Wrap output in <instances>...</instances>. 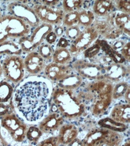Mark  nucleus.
Masks as SVG:
<instances>
[{
    "instance_id": "nucleus-13",
    "label": "nucleus",
    "mask_w": 130,
    "mask_h": 146,
    "mask_svg": "<svg viewBox=\"0 0 130 146\" xmlns=\"http://www.w3.org/2000/svg\"><path fill=\"white\" fill-rule=\"evenodd\" d=\"M96 30L91 27L82 29L78 37L70 44L69 49L73 56H77L87 49L98 38Z\"/></svg>"
},
{
    "instance_id": "nucleus-22",
    "label": "nucleus",
    "mask_w": 130,
    "mask_h": 146,
    "mask_svg": "<svg viewBox=\"0 0 130 146\" xmlns=\"http://www.w3.org/2000/svg\"><path fill=\"white\" fill-rule=\"evenodd\" d=\"M83 82V79L76 73L73 72L71 74L57 83V86L62 89L76 90L82 86Z\"/></svg>"
},
{
    "instance_id": "nucleus-12",
    "label": "nucleus",
    "mask_w": 130,
    "mask_h": 146,
    "mask_svg": "<svg viewBox=\"0 0 130 146\" xmlns=\"http://www.w3.org/2000/svg\"><path fill=\"white\" fill-rule=\"evenodd\" d=\"M113 13L106 17H96L92 26L96 30L98 35L101 36L104 40L110 41L122 36V33L114 24Z\"/></svg>"
},
{
    "instance_id": "nucleus-51",
    "label": "nucleus",
    "mask_w": 130,
    "mask_h": 146,
    "mask_svg": "<svg viewBox=\"0 0 130 146\" xmlns=\"http://www.w3.org/2000/svg\"><path fill=\"white\" fill-rule=\"evenodd\" d=\"M3 13H2V11H1V9H0V20H1V19L3 17Z\"/></svg>"
},
{
    "instance_id": "nucleus-17",
    "label": "nucleus",
    "mask_w": 130,
    "mask_h": 146,
    "mask_svg": "<svg viewBox=\"0 0 130 146\" xmlns=\"http://www.w3.org/2000/svg\"><path fill=\"white\" fill-rule=\"evenodd\" d=\"M25 71L31 76H38L44 70L46 63L37 51L27 53L23 59Z\"/></svg>"
},
{
    "instance_id": "nucleus-46",
    "label": "nucleus",
    "mask_w": 130,
    "mask_h": 146,
    "mask_svg": "<svg viewBox=\"0 0 130 146\" xmlns=\"http://www.w3.org/2000/svg\"><path fill=\"white\" fill-rule=\"evenodd\" d=\"M0 146H9L8 142L3 135L1 126H0Z\"/></svg>"
},
{
    "instance_id": "nucleus-32",
    "label": "nucleus",
    "mask_w": 130,
    "mask_h": 146,
    "mask_svg": "<svg viewBox=\"0 0 130 146\" xmlns=\"http://www.w3.org/2000/svg\"><path fill=\"white\" fill-rule=\"evenodd\" d=\"M130 88L128 82L121 81L113 85L112 90V100H118L123 98L127 89Z\"/></svg>"
},
{
    "instance_id": "nucleus-8",
    "label": "nucleus",
    "mask_w": 130,
    "mask_h": 146,
    "mask_svg": "<svg viewBox=\"0 0 130 146\" xmlns=\"http://www.w3.org/2000/svg\"><path fill=\"white\" fill-rule=\"evenodd\" d=\"M1 127L7 131L16 143H21L26 139L28 126L15 112L1 118Z\"/></svg>"
},
{
    "instance_id": "nucleus-20",
    "label": "nucleus",
    "mask_w": 130,
    "mask_h": 146,
    "mask_svg": "<svg viewBox=\"0 0 130 146\" xmlns=\"http://www.w3.org/2000/svg\"><path fill=\"white\" fill-rule=\"evenodd\" d=\"M96 17H106L116 11L114 2L110 0H96L92 5V10Z\"/></svg>"
},
{
    "instance_id": "nucleus-41",
    "label": "nucleus",
    "mask_w": 130,
    "mask_h": 146,
    "mask_svg": "<svg viewBox=\"0 0 130 146\" xmlns=\"http://www.w3.org/2000/svg\"><path fill=\"white\" fill-rule=\"evenodd\" d=\"M71 44V42L68 40L65 36H63L59 38L58 40L57 41V46L56 47H59V48H69Z\"/></svg>"
},
{
    "instance_id": "nucleus-29",
    "label": "nucleus",
    "mask_w": 130,
    "mask_h": 146,
    "mask_svg": "<svg viewBox=\"0 0 130 146\" xmlns=\"http://www.w3.org/2000/svg\"><path fill=\"white\" fill-rule=\"evenodd\" d=\"M62 2V9L65 14L73 11H79L84 8L85 3V1L83 0H64Z\"/></svg>"
},
{
    "instance_id": "nucleus-50",
    "label": "nucleus",
    "mask_w": 130,
    "mask_h": 146,
    "mask_svg": "<svg viewBox=\"0 0 130 146\" xmlns=\"http://www.w3.org/2000/svg\"><path fill=\"white\" fill-rule=\"evenodd\" d=\"M3 74V71H2V65H1V61L0 59V78H1V76Z\"/></svg>"
},
{
    "instance_id": "nucleus-40",
    "label": "nucleus",
    "mask_w": 130,
    "mask_h": 146,
    "mask_svg": "<svg viewBox=\"0 0 130 146\" xmlns=\"http://www.w3.org/2000/svg\"><path fill=\"white\" fill-rule=\"evenodd\" d=\"M122 56L125 59L126 62L128 64L130 62V41L129 40L127 42L125 45L119 52Z\"/></svg>"
},
{
    "instance_id": "nucleus-43",
    "label": "nucleus",
    "mask_w": 130,
    "mask_h": 146,
    "mask_svg": "<svg viewBox=\"0 0 130 146\" xmlns=\"http://www.w3.org/2000/svg\"><path fill=\"white\" fill-rule=\"evenodd\" d=\"M53 31H54L55 34L57 35L58 38L64 35L65 29H64V27H63L62 25L55 27V28H53Z\"/></svg>"
},
{
    "instance_id": "nucleus-21",
    "label": "nucleus",
    "mask_w": 130,
    "mask_h": 146,
    "mask_svg": "<svg viewBox=\"0 0 130 146\" xmlns=\"http://www.w3.org/2000/svg\"><path fill=\"white\" fill-rule=\"evenodd\" d=\"M115 25L123 34L129 37L130 35V15L119 11H115L113 15Z\"/></svg>"
},
{
    "instance_id": "nucleus-19",
    "label": "nucleus",
    "mask_w": 130,
    "mask_h": 146,
    "mask_svg": "<svg viewBox=\"0 0 130 146\" xmlns=\"http://www.w3.org/2000/svg\"><path fill=\"white\" fill-rule=\"evenodd\" d=\"M110 118L121 123L129 125L130 122V104L119 103L111 108Z\"/></svg>"
},
{
    "instance_id": "nucleus-33",
    "label": "nucleus",
    "mask_w": 130,
    "mask_h": 146,
    "mask_svg": "<svg viewBox=\"0 0 130 146\" xmlns=\"http://www.w3.org/2000/svg\"><path fill=\"white\" fill-rule=\"evenodd\" d=\"M79 23V11H73L65 14L62 26L65 28L77 25Z\"/></svg>"
},
{
    "instance_id": "nucleus-4",
    "label": "nucleus",
    "mask_w": 130,
    "mask_h": 146,
    "mask_svg": "<svg viewBox=\"0 0 130 146\" xmlns=\"http://www.w3.org/2000/svg\"><path fill=\"white\" fill-rule=\"evenodd\" d=\"M121 133L97 127L90 130L83 138V146H122Z\"/></svg>"
},
{
    "instance_id": "nucleus-42",
    "label": "nucleus",
    "mask_w": 130,
    "mask_h": 146,
    "mask_svg": "<svg viewBox=\"0 0 130 146\" xmlns=\"http://www.w3.org/2000/svg\"><path fill=\"white\" fill-rule=\"evenodd\" d=\"M58 38V36L55 34L54 31H52L51 32H50L47 34V35L46 36L45 41L47 42V44L52 46L57 42Z\"/></svg>"
},
{
    "instance_id": "nucleus-25",
    "label": "nucleus",
    "mask_w": 130,
    "mask_h": 146,
    "mask_svg": "<svg viewBox=\"0 0 130 146\" xmlns=\"http://www.w3.org/2000/svg\"><path fill=\"white\" fill-rule=\"evenodd\" d=\"M22 51L18 42L5 40L0 44V56L21 55Z\"/></svg>"
},
{
    "instance_id": "nucleus-14",
    "label": "nucleus",
    "mask_w": 130,
    "mask_h": 146,
    "mask_svg": "<svg viewBox=\"0 0 130 146\" xmlns=\"http://www.w3.org/2000/svg\"><path fill=\"white\" fill-rule=\"evenodd\" d=\"M73 72L70 65H63L51 62L46 64L43 70L45 78L51 82L58 83Z\"/></svg>"
},
{
    "instance_id": "nucleus-11",
    "label": "nucleus",
    "mask_w": 130,
    "mask_h": 146,
    "mask_svg": "<svg viewBox=\"0 0 130 146\" xmlns=\"http://www.w3.org/2000/svg\"><path fill=\"white\" fill-rule=\"evenodd\" d=\"M7 9L9 15L26 22L32 29L35 28L41 23L33 8L26 4L16 1L12 2L8 4Z\"/></svg>"
},
{
    "instance_id": "nucleus-9",
    "label": "nucleus",
    "mask_w": 130,
    "mask_h": 146,
    "mask_svg": "<svg viewBox=\"0 0 130 146\" xmlns=\"http://www.w3.org/2000/svg\"><path fill=\"white\" fill-rule=\"evenodd\" d=\"M71 68L75 73L89 81L104 78V72L101 66L91 60L80 59L71 64Z\"/></svg>"
},
{
    "instance_id": "nucleus-2",
    "label": "nucleus",
    "mask_w": 130,
    "mask_h": 146,
    "mask_svg": "<svg viewBox=\"0 0 130 146\" xmlns=\"http://www.w3.org/2000/svg\"><path fill=\"white\" fill-rule=\"evenodd\" d=\"M113 83L104 78L89 82L78 92L85 103L88 102L89 104L92 116L100 117L107 111L113 101Z\"/></svg>"
},
{
    "instance_id": "nucleus-30",
    "label": "nucleus",
    "mask_w": 130,
    "mask_h": 146,
    "mask_svg": "<svg viewBox=\"0 0 130 146\" xmlns=\"http://www.w3.org/2000/svg\"><path fill=\"white\" fill-rule=\"evenodd\" d=\"M43 133L38 126L32 125L28 127L26 133V139L29 143L33 145H37L39 143Z\"/></svg>"
},
{
    "instance_id": "nucleus-27",
    "label": "nucleus",
    "mask_w": 130,
    "mask_h": 146,
    "mask_svg": "<svg viewBox=\"0 0 130 146\" xmlns=\"http://www.w3.org/2000/svg\"><path fill=\"white\" fill-rule=\"evenodd\" d=\"M95 16L92 11L88 8H83L79 11V23L80 27L83 28L92 26L95 20Z\"/></svg>"
},
{
    "instance_id": "nucleus-3",
    "label": "nucleus",
    "mask_w": 130,
    "mask_h": 146,
    "mask_svg": "<svg viewBox=\"0 0 130 146\" xmlns=\"http://www.w3.org/2000/svg\"><path fill=\"white\" fill-rule=\"evenodd\" d=\"M51 100L58 112L64 119L76 120L83 116L86 113V103L76 90L57 86L53 89Z\"/></svg>"
},
{
    "instance_id": "nucleus-37",
    "label": "nucleus",
    "mask_w": 130,
    "mask_h": 146,
    "mask_svg": "<svg viewBox=\"0 0 130 146\" xmlns=\"http://www.w3.org/2000/svg\"><path fill=\"white\" fill-rule=\"evenodd\" d=\"M15 111L13 104V101H11L9 103H0V119Z\"/></svg>"
},
{
    "instance_id": "nucleus-28",
    "label": "nucleus",
    "mask_w": 130,
    "mask_h": 146,
    "mask_svg": "<svg viewBox=\"0 0 130 146\" xmlns=\"http://www.w3.org/2000/svg\"><path fill=\"white\" fill-rule=\"evenodd\" d=\"M14 88L7 80L0 82V103H9L13 99Z\"/></svg>"
},
{
    "instance_id": "nucleus-35",
    "label": "nucleus",
    "mask_w": 130,
    "mask_h": 146,
    "mask_svg": "<svg viewBox=\"0 0 130 146\" xmlns=\"http://www.w3.org/2000/svg\"><path fill=\"white\" fill-rule=\"evenodd\" d=\"M81 31V27L79 25L65 28L64 31L65 37L71 42L78 37Z\"/></svg>"
},
{
    "instance_id": "nucleus-24",
    "label": "nucleus",
    "mask_w": 130,
    "mask_h": 146,
    "mask_svg": "<svg viewBox=\"0 0 130 146\" xmlns=\"http://www.w3.org/2000/svg\"><path fill=\"white\" fill-rule=\"evenodd\" d=\"M73 56L69 48L55 47L53 52L52 62L63 65H70Z\"/></svg>"
},
{
    "instance_id": "nucleus-10",
    "label": "nucleus",
    "mask_w": 130,
    "mask_h": 146,
    "mask_svg": "<svg viewBox=\"0 0 130 146\" xmlns=\"http://www.w3.org/2000/svg\"><path fill=\"white\" fill-rule=\"evenodd\" d=\"M36 16L41 23L53 27L61 26L65 13L62 7H50L42 4H35L32 7Z\"/></svg>"
},
{
    "instance_id": "nucleus-44",
    "label": "nucleus",
    "mask_w": 130,
    "mask_h": 146,
    "mask_svg": "<svg viewBox=\"0 0 130 146\" xmlns=\"http://www.w3.org/2000/svg\"><path fill=\"white\" fill-rule=\"evenodd\" d=\"M40 4L45 5L50 7H57V6L60 4V1H41Z\"/></svg>"
},
{
    "instance_id": "nucleus-36",
    "label": "nucleus",
    "mask_w": 130,
    "mask_h": 146,
    "mask_svg": "<svg viewBox=\"0 0 130 146\" xmlns=\"http://www.w3.org/2000/svg\"><path fill=\"white\" fill-rule=\"evenodd\" d=\"M113 2L117 11L130 15V1L120 0V1H113Z\"/></svg>"
},
{
    "instance_id": "nucleus-45",
    "label": "nucleus",
    "mask_w": 130,
    "mask_h": 146,
    "mask_svg": "<svg viewBox=\"0 0 130 146\" xmlns=\"http://www.w3.org/2000/svg\"><path fill=\"white\" fill-rule=\"evenodd\" d=\"M67 146H83L82 140L79 139L78 137L74 139L71 143L67 145Z\"/></svg>"
},
{
    "instance_id": "nucleus-31",
    "label": "nucleus",
    "mask_w": 130,
    "mask_h": 146,
    "mask_svg": "<svg viewBox=\"0 0 130 146\" xmlns=\"http://www.w3.org/2000/svg\"><path fill=\"white\" fill-rule=\"evenodd\" d=\"M37 52L45 60L46 63L52 62V58L54 52V48L52 46L47 44L45 41L37 48Z\"/></svg>"
},
{
    "instance_id": "nucleus-16",
    "label": "nucleus",
    "mask_w": 130,
    "mask_h": 146,
    "mask_svg": "<svg viewBox=\"0 0 130 146\" xmlns=\"http://www.w3.org/2000/svg\"><path fill=\"white\" fill-rule=\"evenodd\" d=\"M64 120L58 112L50 111L39 121L38 127L43 133H52L59 129Z\"/></svg>"
},
{
    "instance_id": "nucleus-23",
    "label": "nucleus",
    "mask_w": 130,
    "mask_h": 146,
    "mask_svg": "<svg viewBox=\"0 0 130 146\" xmlns=\"http://www.w3.org/2000/svg\"><path fill=\"white\" fill-rule=\"evenodd\" d=\"M96 42L99 44L101 47V50L103 52L104 54L110 57L113 61L117 64H127L126 60L123 58L121 54L119 53L114 50L112 48L110 47L107 41L104 40L97 39Z\"/></svg>"
},
{
    "instance_id": "nucleus-39",
    "label": "nucleus",
    "mask_w": 130,
    "mask_h": 146,
    "mask_svg": "<svg viewBox=\"0 0 130 146\" xmlns=\"http://www.w3.org/2000/svg\"><path fill=\"white\" fill-rule=\"evenodd\" d=\"M57 136L49 137L39 142L36 146H59Z\"/></svg>"
},
{
    "instance_id": "nucleus-49",
    "label": "nucleus",
    "mask_w": 130,
    "mask_h": 146,
    "mask_svg": "<svg viewBox=\"0 0 130 146\" xmlns=\"http://www.w3.org/2000/svg\"><path fill=\"white\" fill-rule=\"evenodd\" d=\"M122 146H130V142H129V138L128 139V140H127L124 144H122Z\"/></svg>"
},
{
    "instance_id": "nucleus-26",
    "label": "nucleus",
    "mask_w": 130,
    "mask_h": 146,
    "mask_svg": "<svg viewBox=\"0 0 130 146\" xmlns=\"http://www.w3.org/2000/svg\"><path fill=\"white\" fill-rule=\"evenodd\" d=\"M98 125L100 127L107 129L110 131L118 133H122L125 132L128 128V125L117 122V121L111 119L109 117L101 119L98 121Z\"/></svg>"
},
{
    "instance_id": "nucleus-48",
    "label": "nucleus",
    "mask_w": 130,
    "mask_h": 146,
    "mask_svg": "<svg viewBox=\"0 0 130 146\" xmlns=\"http://www.w3.org/2000/svg\"><path fill=\"white\" fill-rule=\"evenodd\" d=\"M7 40H8L7 36H6L1 31H0V44Z\"/></svg>"
},
{
    "instance_id": "nucleus-47",
    "label": "nucleus",
    "mask_w": 130,
    "mask_h": 146,
    "mask_svg": "<svg viewBox=\"0 0 130 146\" xmlns=\"http://www.w3.org/2000/svg\"><path fill=\"white\" fill-rule=\"evenodd\" d=\"M123 98H125V100L127 103L130 104V88H129L126 91L124 96H123Z\"/></svg>"
},
{
    "instance_id": "nucleus-34",
    "label": "nucleus",
    "mask_w": 130,
    "mask_h": 146,
    "mask_svg": "<svg viewBox=\"0 0 130 146\" xmlns=\"http://www.w3.org/2000/svg\"><path fill=\"white\" fill-rule=\"evenodd\" d=\"M101 51L100 46L95 41L94 44L83 52V56L86 59L92 60L100 54Z\"/></svg>"
},
{
    "instance_id": "nucleus-15",
    "label": "nucleus",
    "mask_w": 130,
    "mask_h": 146,
    "mask_svg": "<svg viewBox=\"0 0 130 146\" xmlns=\"http://www.w3.org/2000/svg\"><path fill=\"white\" fill-rule=\"evenodd\" d=\"M102 69L104 78L113 83L122 81V79L129 74V65L127 64L112 62Z\"/></svg>"
},
{
    "instance_id": "nucleus-7",
    "label": "nucleus",
    "mask_w": 130,
    "mask_h": 146,
    "mask_svg": "<svg viewBox=\"0 0 130 146\" xmlns=\"http://www.w3.org/2000/svg\"><path fill=\"white\" fill-rule=\"evenodd\" d=\"M53 27L49 24L41 23L39 26L34 29L32 32L25 36L19 39L22 52L28 53L35 51L43 42H45L46 36L53 30Z\"/></svg>"
},
{
    "instance_id": "nucleus-6",
    "label": "nucleus",
    "mask_w": 130,
    "mask_h": 146,
    "mask_svg": "<svg viewBox=\"0 0 130 146\" xmlns=\"http://www.w3.org/2000/svg\"><path fill=\"white\" fill-rule=\"evenodd\" d=\"M31 29L26 22L9 14L3 15L0 20V31L8 38L20 39L28 35Z\"/></svg>"
},
{
    "instance_id": "nucleus-1",
    "label": "nucleus",
    "mask_w": 130,
    "mask_h": 146,
    "mask_svg": "<svg viewBox=\"0 0 130 146\" xmlns=\"http://www.w3.org/2000/svg\"><path fill=\"white\" fill-rule=\"evenodd\" d=\"M53 89L45 77L31 76L23 80L13 94L15 110L28 123L40 121L49 111Z\"/></svg>"
},
{
    "instance_id": "nucleus-5",
    "label": "nucleus",
    "mask_w": 130,
    "mask_h": 146,
    "mask_svg": "<svg viewBox=\"0 0 130 146\" xmlns=\"http://www.w3.org/2000/svg\"><path fill=\"white\" fill-rule=\"evenodd\" d=\"M1 65L3 74L7 81L17 84L23 80L26 71L23 58L21 55L6 56Z\"/></svg>"
},
{
    "instance_id": "nucleus-38",
    "label": "nucleus",
    "mask_w": 130,
    "mask_h": 146,
    "mask_svg": "<svg viewBox=\"0 0 130 146\" xmlns=\"http://www.w3.org/2000/svg\"><path fill=\"white\" fill-rule=\"evenodd\" d=\"M129 41V40H127V38H122V36L119 38H117L116 40L107 41L110 47L113 48L114 50H115L117 52H119L121 51V50L125 45L127 42Z\"/></svg>"
},
{
    "instance_id": "nucleus-18",
    "label": "nucleus",
    "mask_w": 130,
    "mask_h": 146,
    "mask_svg": "<svg viewBox=\"0 0 130 146\" xmlns=\"http://www.w3.org/2000/svg\"><path fill=\"white\" fill-rule=\"evenodd\" d=\"M57 135L60 145H67L78 137L79 129L76 125L72 123H64L58 130Z\"/></svg>"
}]
</instances>
